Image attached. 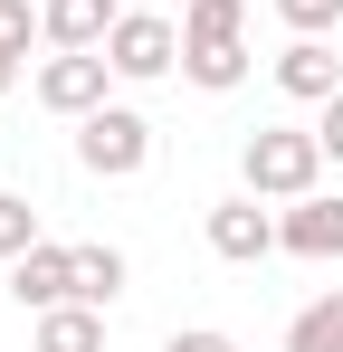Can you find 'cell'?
Wrapping results in <instances>:
<instances>
[{"mask_svg": "<svg viewBox=\"0 0 343 352\" xmlns=\"http://www.w3.org/2000/svg\"><path fill=\"white\" fill-rule=\"evenodd\" d=\"M29 343L39 352H105V305H48Z\"/></svg>", "mask_w": 343, "mask_h": 352, "instance_id": "11", "label": "cell"}, {"mask_svg": "<svg viewBox=\"0 0 343 352\" xmlns=\"http://www.w3.org/2000/svg\"><path fill=\"white\" fill-rule=\"evenodd\" d=\"M76 162L96 181H134L143 162H153V124L134 115V105H96V115L76 124Z\"/></svg>", "mask_w": 343, "mask_h": 352, "instance_id": "4", "label": "cell"}, {"mask_svg": "<svg viewBox=\"0 0 343 352\" xmlns=\"http://www.w3.org/2000/svg\"><path fill=\"white\" fill-rule=\"evenodd\" d=\"M10 86H19V58H0V96H10Z\"/></svg>", "mask_w": 343, "mask_h": 352, "instance_id": "19", "label": "cell"}, {"mask_svg": "<svg viewBox=\"0 0 343 352\" xmlns=\"http://www.w3.org/2000/svg\"><path fill=\"white\" fill-rule=\"evenodd\" d=\"M29 248H39V210H29L19 190H0V267H10V257H29Z\"/></svg>", "mask_w": 343, "mask_h": 352, "instance_id": "14", "label": "cell"}, {"mask_svg": "<svg viewBox=\"0 0 343 352\" xmlns=\"http://www.w3.org/2000/svg\"><path fill=\"white\" fill-rule=\"evenodd\" d=\"M163 352H238V343H229V333H210V324H191V333H172Z\"/></svg>", "mask_w": 343, "mask_h": 352, "instance_id": "18", "label": "cell"}, {"mask_svg": "<svg viewBox=\"0 0 343 352\" xmlns=\"http://www.w3.org/2000/svg\"><path fill=\"white\" fill-rule=\"evenodd\" d=\"M277 19L295 29V38H324V29L343 19V0H277Z\"/></svg>", "mask_w": 343, "mask_h": 352, "instance_id": "16", "label": "cell"}, {"mask_svg": "<svg viewBox=\"0 0 343 352\" xmlns=\"http://www.w3.org/2000/svg\"><path fill=\"white\" fill-rule=\"evenodd\" d=\"M29 38H48V19L29 0H0V58H29Z\"/></svg>", "mask_w": 343, "mask_h": 352, "instance_id": "15", "label": "cell"}, {"mask_svg": "<svg viewBox=\"0 0 343 352\" xmlns=\"http://www.w3.org/2000/svg\"><path fill=\"white\" fill-rule=\"evenodd\" d=\"M210 248H220L229 267L277 257V210H267L258 190H229V200H210Z\"/></svg>", "mask_w": 343, "mask_h": 352, "instance_id": "7", "label": "cell"}, {"mask_svg": "<svg viewBox=\"0 0 343 352\" xmlns=\"http://www.w3.org/2000/svg\"><path fill=\"white\" fill-rule=\"evenodd\" d=\"M315 143H324V162H343V96H324V124H315Z\"/></svg>", "mask_w": 343, "mask_h": 352, "instance_id": "17", "label": "cell"}, {"mask_svg": "<svg viewBox=\"0 0 343 352\" xmlns=\"http://www.w3.org/2000/svg\"><path fill=\"white\" fill-rule=\"evenodd\" d=\"M248 0H181V76L191 86H210V96H229V86H248Z\"/></svg>", "mask_w": 343, "mask_h": 352, "instance_id": "1", "label": "cell"}, {"mask_svg": "<svg viewBox=\"0 0 343 352\" xmlns=\"http://www.w3.org/2000/svg\"><path fill=\"white\" fill-rule=\"evenodd\" d=\"M10 295H19L29 314H48V305H76V248H67V238H39L29 257H10Z\"/></svg>", "mask_w": 343, "mask_h": 352, "instance_id": "8", "label": "cell"}, {"mask_svg": "<svg viewBox=\"0 0 343 352\" xmlns=\"http://www.w3.org/2000/svg\"><path fill=\"white\" fill-rule=\"evenodd\" d=\"M277 86L295 96V105H324V96H343V58L324 48V38H286V58H277Z\"/></svg>", "mask_w": 343, "mask_h": 352, "instance_id": "9", "label": "cell"}, {"mask_svg": "<svg viewBox=\"0 0 343 352\" xmlns=\"http://www.w3.org/2000/svg\"><path fill=\"white\" fill-rule=\"evenodd\" d=\"M105 58H114L124 86H153V76L181 67V19H163L153 0H124V19L105 29Z\"/></svg>", "mask_w": 343, "mask_h": 352, "instance_id": "3", "label": "cell"}, {"mask_svg": "<svg viewBox=\"0 0 343 352\" xmlns=\"http://www.w3.org/2000/svg\"><path fill=\"white\" fill-rule=\"evenodd\" d=\"M277 248L305 257V267H334V257H343V190H305V200H286V210H277Z\"/></svg>", "mask_w": 343, "mask_h": 352, "instance_id": "6", "label": "cell"}, {"mask_svg": "<svg viewBox=\"0 0 343 352\" xmlns=\"http://www.w3.org/2000/svg\"><path fill=\"white\" fill-rule=\"evenodd\" d=\"M39 19H48V48H105L124 0H39Z\"/></svg>", "mask_w": 343, "mask_h": 352, "instance_id": "10", "label": "cell"}, {"mask_svg": "<svg viewBox=\"0 0 343 352\" xmlns=\"http://www.w3.org/2000/svg\"><path fill=\"white\" fill-rule=\"evenodd\" d=\"M105 86H114V58H105V48H57V58H39V76H29V96H39L48 115H67V124L96 115Z\"/></svg>", "mask_w": 343, "mask_h": 352, "instance_id": "5", "label": "cell"}, {"mask_svg": "<svg viewBox=\"0 0 343 352\" xmlns=\"http://www.w3.org/2000/svg\"><path fill=\"white\" fill-rule=\"evenodd\" d=\"M286 352H343V286H334V295H315V305H295Z\"/></svg>", "mask_w": 343, "mask_h": 352, "instance_id": "13", "label": "cell"}, {"mask_svg": "<svg viewBox=\"0 0 343 352\" xmlns=\"http://www.w3.org/2000/svg\"><path fill=\"white\" fill-rule=\"evenodd\" d=\"M238 181H248L258 200H305V190L324 181V143H315V124H258V133L238 143Z\"/></svg>", "mask_w": 343, "mask_h": 352, "instance_id": "2", "label": "cell"}, {"mask_svg": "<svg viewBox=\"0 0 343 352\" xmlns=\"http://www.w3.org/2000/svg\"><path fill=\"white\" fill-rule=\"evenodd\" d=\"M114 295H124V248L76 238V305H114Z\"/></svg>", "mask_w": 343, "mask_h": 352, "instance_id": "12", "label": "cell"}]
</instances>
